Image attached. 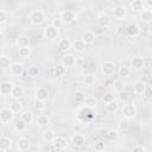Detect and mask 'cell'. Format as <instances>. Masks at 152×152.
Masks as SVG:
<instances>
[{
  "label": "cell",
  "mask_w": 152,
  "mask_h": 152,
  "mask_svg": "<svg viewBox=\"0 0 152 152\" xmlns=\"http://www.w3.org/2000/svg\"><path fill=\"white\" fill-rule=\"evenodd\" d=\"M28 19H30V23L32 25L39 26V25L45 23L46 17H45L44 11H42V10H33V11H31V13L28 15Z\"/></svg>",
  "instance_id": "6da1fadb"
},
{
  "label": "cell",
  "mask_w": 152,
  "mask_h": 152,
  "mask_svg": "<svg viewBox=\"0 0 152 152\" xmlns=\"http://www.w3.org/2000/svg\"><path fill=\"white\" fill-rule=\"evenodd\" d=\"M138 114V109L137 106L133 103H126L124 104V107L121 108V118H125L127 120H133Z\"/></svg>",
  "instance_id": "7a4b0ae2"
},
{
  "label": "cell",
  "mask_w": 152,
  "mask_h": 152,
  "mask_svg": "<svg viewBox=\"0 0 152 152\" xmlns=\"http://www.w3.org/2000/svg\"><path fill=\"white\" fill-rule=\"evenodd\" d=\"M101 72L104 75V76H112L116 72L118 68H116V64L114 62H110V61H106V62H102L101 63Z\"/></svg>",
  "instance_id": "3957f363"
},
{
  "label": "cell",
  "mask_w": 152,
  "mask_h": 152,
  "mask_svg": "<svg viewBox=\"0 0 152 152\" xmlns=\"http://www.w3.org/2000/svg\"><path fill=\"white\" fill-rule=\"evenodd\" d=\"M14 120V114L8 107H4L0 109V122L2 125H8Z\"/></svg>",
  "instance_id": "277c9868"
},
{
  "label": "cell",
  "mask_w": 152,
  "mask_h": 152,
  "mask_svg": "<svg viewBox=\"0 0 152 152\" xmlns=\"http://www.w3.org/2000/svg\"><path fill=\"white\" fill-rule=\"evenodd\" d=\"M43 34H44V38H46V39H49V40H55V39L58 38L59 31H58V28L55 27L53 25H48V26H45Z\"/></svg>",
  "instance_id": "5b68a950"
},
{
  "label": "cell",
  "mask_w": 152,
  "mask_h": 152,
  "mask_svg": "<svg viewBox=\"0 0 152 152\" xmlns=\"http://www.w3.org/2000/svg\"><path fill=\"white\" fill-rule=\"evenodd\" d=\"M127 14H128V10H127V7H126L125 5H122V4H119V5H116V6L113 8V15H114L116 19H119V20L125 19V18L127 17Z\"/></svg>",
  "instance_id": "8992f818"
},
{
  "label": "cell",
  "mask_w": 152,
  "mask_h": 152,
  "mask_svg": "<svg viewBox=\"0 0 152 152\" xmlns=\"http://www.w3.org/2000/svg\"><path fill=\"white\" fill-rule=\"evenodd\" d=\"M96 24L100 26V27H109L110 26V24H112V19H110V17L107 14V13H104V12H101V13H99L97 14V17H96Z\"/></svg>",
  "instance_id": "52a82bcc"
},
{
  "label": "cell",
  "mask_w": 152,
  "mask_h": 152,
  "mask_svg": "<svg viewBox=\"0 0 152 152\" xmlns=\"http://www.w3.org/2000/svg\"><path fill=\"white\" fill-rule=\"evenodd\" d=\"M80 39H81L86 45H91V44H94L95 40H96V34H95V32L91 31V30H86V31L82 33V36H81Z\"/></svg>",
  "instance_id": "ba28073f"
},
{
  "label": "cell",
  "mask_w": 152,
  "mask_h": 152,
  "mask_svg": "<svg viewBox=\"0 0 152 152\" xmlns=\"http://www.w3.org/2000/svg\"><path fill=\"white\" fill-rule=\"evenodd\" d=\"M59 20L62 24H71L75 20V13L70 10H64L59 14Z\"/></svg>",
  "instance_id": "9c48e42d"
},
{
  "label": "cell",
  "mask_w": 152,
  "mask_h": 152,
  "mask_svg": "<svg viewBox=\"0 0 152 152\" xmlns=\"http://www.w3.org/2000/svg\"><path fill=\"white\" fill-rule=\"evenodd\" d=\"M51 144L56 150H59V151L65 150L68 147V140L62 135H56Z\"/></svg>",
  "instance_id": "30bf717a"
},
{
  "label": "cell",
  "mask_w": 152,
  "mask_h": 152,
  "mask_svg": "<svg viewBox=\"0 0 152 152\" xmlns=\"http://www.w3.org/2000/svg\"><path fill=\"white\" fill-rule=\"evenodd\" d=\"M14 83L12 81H4L0 83V95L2 96H11L12 89Z\"/></svg>",
  "instance_id": "8fae6325"
},
{
  "label": "cell",
  "mask_w": 152,
  "mask_h": 152,
  "mask_svg": "<svg viewBox=\"0 0 152 152\" xmlns=\"http://www.w3.org/2000/svg\"><path fill=\"white\" fill-rule=\"evenodd\" d=\"M61 64L65 68H70V66H74L76 64V57L72 55V53H64L62 59H61Z\"/></svg>",
  "instance_id": "7c38bea8"
},
{
  "label": "cell",
  "mask_w": 152,
  "mask_h": 152,
  "mask_svg": "<svg viewBox=\"0 0 152 152\" xmlns=\"http://www.w3.org/2000/svg\"><path fill=\"white\" fill-rule=\"evenodd\" d=\"M145 68V59L140 56H134L132 59H131V69L133 70H142Z\"/></svg>",
  "instance_id": "4fadbf2b"
},
{
  "label": "cell",
  "mask_w": 152,
  "mask_h": 152,
  "mask_svg": "<svg viewBox=\"0 0 152 152\" xmlns=\"http://www.w3.org/2000/svg\"><path fill=\"white\" fill-rule=\"evenodd\" d=\"M87 142V139L86 137L82 134V133H74L71 135V144L76 147H82L84 146Z\"/></svg>",
  "instance_id": "5bb4252c"
},
{
  "label": "cell",
  "mask_w": 152,
  "mask_h": 152,
  "mask_svg": "<svg viewBox=\"0 0 152 152\" xmlns=\"http://www.w3.org/2000/svg\"><path fill=\"white\" fill-rule=\"evenodd\" d=\"M17 147H18L19 151L26 152V151H28V150L31 148V142H30V140H28L27 138L21 137V138H19V139L17 140Z\"/></svg>",
  "instance_id": "9a60e30c"
},
{
  "label": "cell",
  "mask_w": 152,
  "mask_h": 152,
  "mask_svg": "<svg viewBox=\"0 0 152 152\" xmlns=\"http://www.w3.org/2000/svg\"><path fill=\"white\" fill-rule=\"evenodd\" d=\"M11 74L14 76H21L24 74V64L19 63V62H13L10 66Z\"/></svg>",
  "instance_id": "2e32d148"
},
{
  "label": "cell",
  "mask_w": 152,
  "mask_h": 152,
  "mask_svg": "<svg viewBox=\"0 0 152 152\" xmlns=\"http://www.w3.org/2000/svg\"><path fill=\"white\" fill-rule=\"evenodd\" d=\"M34 96H36V100L45 101L49 96V91L45 87H37L34 90Z\"/></svg>",
  "instance_id": "e0dca14e"
},
{
  "label": "cell",
  "mask_w": 152,
  "mask_h": 152,
  "mask_svg": "<svg viewBox=\"0 0 152 152\" xmlns=\"http://www.w3.org/2000/svg\"><path fill=\"white\" fill-rule=\"evenodd\" d=\"M71 45H72V42L69 39V38H61L59 42H58V48L61 51L63 52H68L69 50H71Z\"/></svg>",
  "instance_id": "ac0fdd59"
},
{
  "label": "cell",
  "mask_w": 152,
  "mask_h": 152,
  "mask_svg": "<svg viewBox=\"0 0 152 152\" xmlns=\"http://www.w3.org/2000/svg\"><path fill=\"white\" fill-rule=\"evenodd\" d=\"M146 87H147V84H146L145 81H135L134 84H133V91L137 95H142Z\"/></svg>",
  "instance_id": "d6986e66"
},
{
  "label": "cell",
  "mask_w": 152,
  "mask_h": 152,
  "mask_svg": "<svg viewBox=\"0 0 152 152\" xmlns=\"http://www.w3.org/2000/svg\"><path fill=\"white\" fill-rule=\"evenodd\" d=\"M23 96H24V88H23V86L14 84L13 86V89H12V93H11V97L13 100H19Z\"/></svg>",
  "instance_id": "ffe728a7"
},
{
  "label": "cell",
  "mask_w": 152,
  "mask_h": 152,
  "mask_svg": "<svg viewBox=\"0 0 152 152\" xmlns=\"http://www.w3.org/2000/svg\"><path fill=\"white\" fill-rule=\"evenodd\" d=\"M55 137H56V133H55V131L52 128H45L42 132V139L44 141H46V142H52Z\"/></svg>",
  "instance_id": "44dd1931"
},
{
  "label": "cell",
  "mask_w": 152,
  "mask_h": 152,
  "mask_svg": "<svg viewBox=\"0 0 152 152\" xmlns=\"http://www.w3.org/2000/svg\"><path fill=\"white\" fill-rule=\"evenodd\" d=\"M12 146V140L6 137V135H1L0 137V151H8Z\"/></svg>",
  "instance_id": "7402d4cb"
},
{
  "label": "cell",
  "mask_w": 152,
  "mask_h": 152,
  "mask_svg": "<svg viewBox=\"0 0 152 152\" xmlns=\"http://www.w3.org/2000/svg\"><path fill=\"white\" fill-rule=\"evenodd\" d=\"M86 44L78 38V39H75L74 42H72V45H71V49L75 51V52H77V53H81V52H83L84 50H86Z\"/></svg>",
  "instance_id": "603a6c76"
},
{
  "label": "cell",
  "mask_w": 152,
  "mask_h": 152,
  "mask_svg": "<svg viewBox=\"0 0 152 152\" xmlns=\"http://www.w3.org/2000/svg\"><path fill=\"white\" fill-rule=\"evenodd\" d=\"M126 30H127V33H128L129 36H132V37H137V36H139V33H140V27H139V25L135 24V23L128 24Z\"/></svg>",
  "instance_id": "cb8c5ba5"
},
{
  "label": "cell",
  "mask_w": 152,
  "mask_h": 152,
  "mask_svg": "<svg viewBox=\"0 0 152 152\" xmlns=\"http://www.w3.org/2000/svg\"><path fill=\"white\" fill-rule=\"evenodd\" d=\"M11 110H12V113L15 115V114H21V112H23V103L19 101V100H14L11 104H10V107H8Z\"/></svg>",
  "instance_id": "d4e9b609"
},
{
  "label": "cell",
  "mask_w": 152,
  "mask_h": 152,
  "mask_svg": "<svg viewBox=\"0 0 152 152\" xmlns=\"http://www.w3.org/2000/svg\"><path fill=\"white\" fill-rule=\"evenodd\" d=\"M131 8L134 11V12H142L145 10V2L142 0H134L131 2Z\"/></svg>",
  "instance_id": "484cf974"
},
{
  "label": "cell",
  "mask_w": 152,
  "mask_h": 152,
  "mask_svg": "<svg viewBox=\"0 0 152 152\" xmlns=\"http://www.w3.org/2000/svg\"><path fill=\"white\" fill-rule=\"evenodd\" d=\"M36 122L39 127H45L50 124V118L45 114H39L37 118H36Z\"/></svg>",
  "instance_id": "4316f807"
},
{
  "label": "cell",
  "mask_w": 152,
  "mask_h": 152,
  "mask_svg": "<svg viewBox=\"0 0 152 152\" xmlns=\"http://www.w3.org/2000/svg\"><path fill=\"white\" fill-rule=\"evenodd\" d=\"M140 17H141L142 23H145V24H151L152 23V11L150 8H145L141 12Z\"/></svg>",
  "instance_id": "83f0119b"
},
{
  "label": "cell",
  "mask_w": 152,
  "mask_h": 152,
  "mask_svg": "<svg viewBox=\"0 0 152 152\" xmlns=\"http://www.w3.org/2000/svg\"><path fill=\"white\" fill-rule=\"evenodd\" d=\"M83 103H84L88 108H95V107L97 106V99H96L95 96H93V95H88V96H86Z\"/></svg>",
  "instance_id": "f1b7e54d"
},
{
  "label": "cell",
  "mask_w": 152,
  "mask_h": 152,
  "mask_svg": "<svg viewBox=\"0 0 152 152\" xmlns=\"http://www.w3.org/2000/svg\"><path fill=\"white\" fill-rule=\"evenodd\" d=\"M118 75H119V77L122 80V78H125V77H128L129 75H131V72H132V69L129 68V66H120L118 70Z\"/></svg>",
  "instance_id": "f546056e"
},
{
  "label": "cell",
  "mask_w": 152,
  "mask_h": 152,
  "mask_svg": "<svg viewBox=\"0 0 152 152\" xmlns=\"http://www.w3.org/2000/svg\"><path fill=\"white\" fill-rule=\"evenodd\" d=\"M21 120L25 121L26 124H31L34 121V115L31 110H25V112H21Z\"/></svg>",
  "instance_id": "4dcf8cb0"
},
{
  "label": "cell",
  "mask_w": 152,
  "mask_h": 152,
  "mask_svg": "<svg viewBox=\"0 0 152 152\" xmlns=\"http://www.w3.org/2000/svg\"><path fill=\"white\" fill-rule=\"evenodd\" d=\"M18 53H19V56H20L21 58L26 59V58H28V57L31 56L32 50H31V48H30V46H23V48H19Z\"/></svg>",
  "instance_id": "1f68e13d"
},
{
  "label": "cell",
  "mask_w": 152,
  "mask_h": 152,
  "mask_svg": "<svg viewBox=\"0 0 152 152\" xmlns=\"http://www.w3.org/2000/svg\"><path fill=\"white\" fill-rule=\"evenodd\" d=\"M26 128H27V124L25 122V121H23L21 119H18V120H15V122H14V129L17 131V132H24V131H26Z\"/></svg>",
  "instance_id": "d6a6232c"
},
{
  "label": "cell",
  "mask_w": 152,
  "mask_h": 152,
  "mask_svg": "<svg viewBox=\"0 0 152 152\" xmlns=\"http://www.w3.org/2000/svg\"><path fill=\"white\" fill-rule=\"evenodd\" d=\"M124 88H125V82H124L121 78H116V80L113 82V89H114V91L120 93V91L124 90Z\"/></svg>",
  "instance_id": "836d02e7"
},
{
  "label": "cell",
  "mask_w": 152,
  "mask_h": 152,
  "mask_svg": "<svg viewBox=\"0 0 152 152\" xmlns=\"http://www.w3.org/2000/svg\"><path fill=\"white\" fill-rule=\"evenodd\" d=\"M116 125H118V128L120 131H127L129 128V120H127L125 118H120Z\"/></svg>",
  "instance_id": "e575fe53"
},
{
  "label": "cell",
  "mask_w": 152,
  "mask_h": 152,
  "mask_svg": "<svg viewBox=\"0 0 152 152\" xmlns=\"http://www.w3.org/2000/svg\"><path fill=\"white\" fill-rule=\"evenodd\" d=\"M120 108V104L116 102V101H113V102H109L106 104V110L108 113H116Z\"/></svg>",
  "instance_id": "d590c367"
},
{
  "label": "cell",
  "mask_w": 152,
  "mask_h": 152,
  "mask_svg": "<svg viewBox=\"0 0 152 152\" xmlns=\"http://www.w3.org/2000/svg\"><path fill=\"white\" fill-rule=\"evenodd\" d=\"M39 74V68L36 64H32L27 68V76L28 77H37Z\"/></svg>",
  "instance_id": "8d00e7d4"
},
{
  "label": "cell",
  "mask_w": 152,
  "mask_h": 152,
  "mask_svg": "<svg viewBox=\"0 0 152 152\" xmlns=\"http://www.w3.org/2000/svg\"><path fill=\"white\" fill-rule=\"evenodd\" d=\"M11 64H12V62H11V58L8 56L4 55L0 57V68L1 69H7L11 66Z\"/></svg>",
  "instance_id": "74e56055"
},
{
  "label": "cell",
  "mask_w": 152,
  "mask_h": 152,
  "mask_svg": "<svg viewBox=\"0 0 152 152\" xmlns=\"http://www.w3.org/2000/svg\"><path fill=\"white\" fill-rule=\"evenodd\" d=\"M95 82H96L95 75H93V74H87V75H84V77H83V83H84L86 86H93V84H95Z\"/></svg>",
  "instance_id": "f35d334b"
},
{
  "label": "cell",
  "mask_w": 152,
  "mask_h": 152,
  "mask_svg": "<svg viewBox=\"0 0 152 152\" xmlns=\"http://www.w3.org/2000/svg\"><path fill=\"white\" fill-rule=\"evenodd\" d=\"M102 100H103V102H104L106 104L109 103V102L115 101V94H114V91H107V93L103 95Z\"/></svg>",
  "instance_id": "ab89813d"
},
{
  "label": "cell",
  "mask_w": 152,
  "mask_h": 152,
  "mask_svg": "<svg viewBox=\"0 0 152 152\" xmlns=\"http://www.w3.org/2000/svg\"><path fill=\"white\" fill-rule=\"evenodd\" d=\"M17 43H18L19 48H23V46H30V40H28V38L25 37V36L19 37L18 40H17Z\"/></svg>",
  "instance_id": "60d3db41"
},
{
  "label": "cell",
  "mask_w": 152,
  "mask_h": 152,
  "mask_svg": "<svg viewBox=\"0 0 152 152\" xmlns=\"http://www.w3.org/2000/svg\"><path fill=\"white\" fill-rule=\"evenodd\" d=\"M45 108H46L45 101H40V100H36V101H34V109H36V110L43 112Z\"/></svg>",
  "instance_id": "b9f144b4"
},
{
  "label": "cell",
  "mask_w": 152,
  "mask_h": 152,
  "mask_svg": "<svg viewBox=\"0 0 152 152\" xmlns=\"http://www.w3.org/2000/svg\"><path fill=\"white\" fill-rule=\"evenodd\" d=\"M118 94H119V95H118V97H119V100H120L121 102L126 103V102L129 100V94H128V91L122 90V91H120V93H118Z\"/></svg>",
  "instance_id": "7bdbcfd3"
},
{
  "label": "cell",
  "mask_w": 152,
  "mask_h": 152,
  "mask_svg": "<svg viewBox=\"0 0 152 152\" xmlns=\"http://www.w3.org/2000/svg\"><path fill=\"white\" fill-rule=\"evenodd\" d=\"M84 99H86V94H84L83 91L78 90V91L75 93V101H76L77 103H83Z\"/></svg>",
  "instance_id": "ee69618b"
},
{
  "label": "cell",
  "mask_w": 152,
  "mask_h": 152,
  "mask_svg": "<svg viewBox=\"0 0 152 152\" xmlns=\"http://www.w3.org/2000/svg\"><path fill=\"white\" fill-rule=\"evenodd\" d=\"M65 71H66V68L63 66L62 64H58V65L55 68V75H56V76H63V75L65 74Z\"/></svg>",
  "instance_id": "f6af8a7d"
},
{
  "label": "cell",
  "mask_w": 152,
  "mask_h": 152,
  "mask_svg": "<svg viewBox=\"0 0 152 152\" xmlns=\"http://www.w3.org/2000/svg\"><path fill=\"white\" fill-rule=\"evenodd\" d=\"M118 137H119L118 131L116 129H113V128H109L108 134H107V139L108 140H115V139H118Z\"/></svg>",
  "instance_id": "bcb514c9"
},
{
  "label": "cell",
  "mask_w": 152,
  "mask_h": 152,
  "mask_svg": "<svg viewBox=\"0 0 152 152\" xmlns=\"http://www.w3.org/2000/svg\"><path fill=\"white\" fill-rule=\"evenodd\" d=\"M94 148H95L96 152H99V151H103V150H106V142L102 141V140L96 141L95 145H94Z\"/></svg>",
  "instance_id": "7dc6e473"
},
{
  "label": "cell",
  "mask_w": 152,
  "mask_h": 152,
  "mask_svg": "<svg viewBox=\"0 0 152 152\" xmlns=\"http://www.w3.org/2000/svg\"><path fill=\"white\" fill-rule=\"evenodd\" d=\"M132 152H146V147L141 144H137L132 147Z\"/></svg>",
  "instance_id": "c3c4849f"
},
{
  "label": "cell",
  "mask_w": 152,
  "mask_h": 152,
  "mask_svg": "<svg viewBox=\"0 0 152 152\" xmlns=\"http://www.w3.org/2000/svg\"><path fill=\"white\" fill-rule=\"evenodd\" d=\"M7 21V13L4 10H0V25L5 24Z\"/></svg>",
  "instance_id": "681fc988"
},
{
  "label": "cell",
  "mask_w": 152,
  "mask_h": 152,
  "mask_svg": "<svg viewBox=\"0 0 152 152\" xmlns=\"http://www.w3.org/2000/svg\"><path fill=\"white\" fill-rule=\"evenodd\" d=\"M147 100L148 99H151V96H152V91H151V87H146V89H145V91H144V94H142Z\"/></svg>",
  "instance_id": "f907efd6"
},
{
  "label": "cell",
  "mask_w": 152,
  "mask_h": 152,
  "mask_svg": "<svg viewBox=\"0 0 152 152\" xmlns=\"http://www.w3.org/2000/svg\"><path fill=\"white\" fill-rule=\"evenodd\" d=\"M108 131H109V128H101L100 129V137L101 138H107Z\"/></svg>",
  "instance_id": "816d5d0a"
},
{
  "label": "cell",
  "mask_w": 152,
  "mask_h": 152,
  "mask_svg": "<svg viewBox=\"0 0 152 152\" xmlns=\"http://www.w3.org/2000/svg\"><path fill=\"white\" fill-rule=\"evenodd\" d=\"M1 56H4V49H2V46L0 45V57Z\"/></svg>",
  "instance_id": "f5cc1de1"
},
{
  "label": "cell",
  "mask_w": 152,
  "mask_h": 152,
  "mask_svg": "<svg viewBox=\"0 0 152 152\" xmlns=\"http://www.w3.org/2000/svg\"><path fill=\"white\" fill-rule=\"evenodd\" d=\"M1 33H2V26L0 25V36H1Z\"/></svg>",
  "instance_id": "db71d44e"
},
{
  "label": "cell",
  "mask_w": 152,
  "mask_h": 152,
  "mask_svg": "<svg viewBox=\"0 0 152 152\" xmlns=\"http://www.w3.org/2000/svg\"><path fill=\"white\" fill-rule=\"evenodd\" d=\"M99 152H107V151H106V150H103V151H99Z\"/></svg>",
  "instance_id": "11a10c76"
},
{
  "label": "cell",
  "mask_w": 152,
  "mask_h": 152,
  "mask_svg": "<svg viewBox=\"0 0 152 152\" xmlns=\"http://www.w3.org/2000/svg\"><path fill=\"white\" fill-rule=\"evenodd\" d=\"M146 152H151V151H147V150H146Z\"/></svg>",
  "instance_id": "9f6ffc18"
},
{
  "label": "cell",
  "mask_w": 152,
  "mask_h": 152,
  "mask_svg": "<svg viewBox=\"0 0 152 152\" xmlns=\"http://www.w3.org/2000/svg\"><path fill=\"white\" fill-rule=\"evenodd\" d=\"M38 152H44V151H38Z\"/></svg>",
  "instance_id": "6f0895ef"
}]
</instances>
